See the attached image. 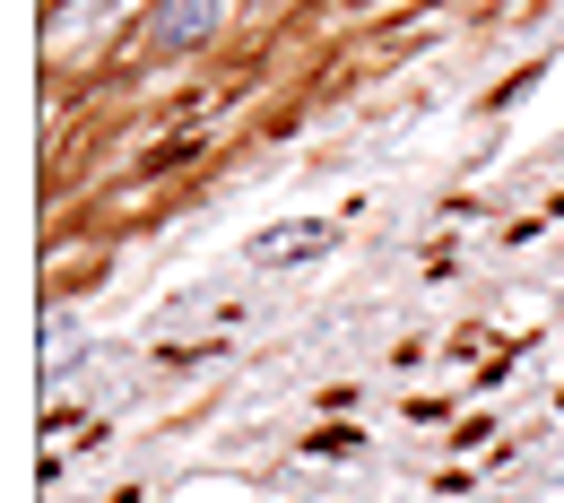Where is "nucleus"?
<instances>
[{
	"label": "nucleus",
	"mask_w": 564,
	"mask_h": 503,
	"mask_svg": "<svg viewBox=\"0 0 564 503\" xmlns=\"http://www.w3.org/2000/svg\"><path fill=\"white\" fill-rule=\"evenodd\" d=\"M209 26H217V0H183V9H165V35H174V44H200Z\"/></svg>",
	"instance_id": "f257e3e1"
}]
</instances>
